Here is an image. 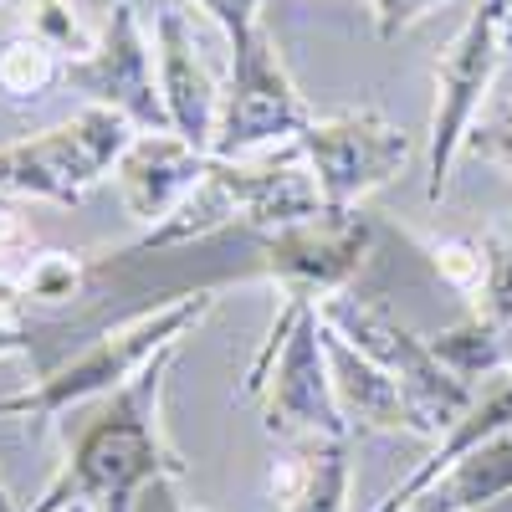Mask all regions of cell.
I'll return each instance as SVG.
<instances>
[{"label": "cell", "mask_w": 512, "mask_h": 512, "mask_svg": "<svg viewBox=\"0 0 512 512\" xmlns=\"http://www.w3.org/2000/svg\"><path fill=\"white\" fill-rule=\"evenodd\" d=\"M139 128L113 108L88 103L82 113L41 128V134L0 144V195L6 200H52L77 205L93 185L113 175Z\"/></svg>", "instance_id": "cell-6"}, {"label": "cell", "mask_w": 512, "mask_h": 512, "mask_svg": "<svg viewBox=\"0 0 512 512\" xmlns=\"http://www.w3.org/2000/svg\"><path fill=\"white\" fill-rule=\"evenodd\" d=\"M512 497V431L466 451L400 512H487Z\"/></svg>", "instance_id": "cell-16"}, {"label": "cell", "mask_w": 512, "mask_h": 512, "mask_svg": "<svg viewBox=\"0 0 512 512\" xmlns=\"http://www.w3.org/2000/svg\"><path fill=\"white\" fill-rule=\"evenodd\" d=\"M180 349H164L149 369L98 400L93 420L82 425L67 446L62 472L47 482L26 512H67V507H88V512H134V497L144 487H164L185 477L180 451L164 436V379Z\"/></svg>", "instance_id": "cell-1"}, {"label": "cell", "mask_w": 512, "mask_h": 512, "mask_svg": "<svg viewBox=\"0 0 512 512\" xmlns=\"http://www.w3.org/2000/svg\"><path fill=\"white\" fill-rule=\"evenodd\" d=\"M210 308H216V292L200 287V292L169 297V303H154L149 313L128 318V323H108L82 354L52 364L47 374H36L26 390H16V395H0V420L47 425V420H57L72 405L108 400L139 369H149L164 349H180L185 333H195Z\"/></svg>", "instance_id": "cell-3"}, {"label": "cell", "mask_w": 512, "mask_h": 512, "mask_svg": "<svg viewBox=\"0 0 512 512\" xmlns=\"http://www.w3.org/2000/svg\"><path fill=\"white\" fill-rule=\"evenodd\" d=\"M16 6H21V11H16V16H21V31H31L36 41H47L52 52H67V62H77V57L93 52L98 36L82 31L72 0H16Z\"/></svg>", "instance_id": "cell-20"}, {"label": "cell", "mask_w": 512, "mask_h": 512, "mask_svg": "<svg viewBox=\"0 0 512 512\" xmlns=\"http://www.w3.org/2000/svg\"><path fill=\"white\" fill-rule=\"evenodd\" d=\"M431 267L441 272L446 287H456L461 297H477L482 292V277H487V231L482 236H431L420 241Z\"/></svg>", "instance_id": "cell-21"}, {"label": "cell", "mask_w": 512, "mask_h": 512, "mask_svg": "<svg viewBox=\"0 0 512 512\" xmlns=\"http://www.w3.org/2000/svg\"><path fill=\"white\" fill-rule=\"evenodd\" d=\"M11 354H36V328L0 308V359H11Z\"/></svg>", "instance_id": "cell-26"}, {"label": "cell", "mask_w": 512, "mask_h": 512, "mask_svg": "<svg viewBox=\"0 0 512 512\" xmlns=\"http://www.w3.org/2000/svg\"><path fill=\"white\" fill-rule=\"evenodd\" d=\"M154 62H159V93H164V113H169V134H180L210 154L216 118H221V82L210 77V67L195 47V31L180 11H164L154 21Z\"/></svg>", "instance_id": "cell-12"}, {"label": "cell", "mask_w": 512, "mask_h": 512, "mask_svg": "<svg viewBox=\"0 0 512 512\" xmlns=\"http://www.w3.org/2000/svg\"><path fill=\"white\" fill-rule=\"evenodd\" d=\"M318 318L328 333H338L344 344H354L359 354H369L384 374L395 379V390L405 395V410H410V436L420 441H441L451 425L466 415L472 405V384L461 374H451L431 338L410 333L379 297H359V292H333L318 303Z\"/></svg>", "instance_id": "cell-5"}, {"label": "cell", "mask_w": 512, "mask_h": 512, "mask_svg": "<svg viewBox=\"0 0 512 512\" xmlns=\"http://www.w3.org/2000/svg\"><path fill=\"white\" fill-rule=\"evenodd\" d=\"M482 6H487L492 16H502V21L512 26V0H482Z\"/></svg>", "instance_id": "cell-27"}, {"label": "cell", "mask_w": 512, "mask_h": 512, "mask_svg": "<svg viewBox=\"0 0 512 512\" xmlns=\"http://www.w3.org/2000/svg\"><path fill=\"white\" fill-rule=\"evenodd\" d=\"M246 395H262V431L282 446L308 441H349V420L338 410L328 349H323V318L308 297H282L277 323L267 333L262 354L251 359L241 384Z\"/></svg>", "instance_id": "cell-4"}, {"label": "cell", "mask_w": 512, "mask_h": 512, "mask_svg": "<svg viewBox=\"0 0 512 512\" xmlns=\"http://www.w3.org/2000/svg\"><path fill=\"white\" fill-rule=\"evenodd\" d=\"M436 359L461 374L466 384L472 379H492L502 369H512V323H497V318H482V313H466L456 328L436 333L431 338Z\"/></svg>", "instance_id": "cell-18"}, {"label": "cell", "mask_w": 512, "mask_h": 512, "mask_svg": "<svg viewBox=\"0 0 512 512\" xmlns=\"http://www.w3.org/2000/svg\"><path fill=\"white\" fill-rule=\"evenodd\" d=\"M374 6V26H379V36L384 41H395V36H405L420 16H431L436 6H446V0H369Z\"/></svg>", "instance_id": "cell-25"}, {"label": "cell", "mask_w": 512, "mask_h": 512, "mask_svg": "<svg viewBox=\"0 0 512 512\" xmlns=\"http://www.w3.org/2000/svg\"><path fill=\"white\" fill-rule=\"evenodd\" d=\"M154 52L139 11L118 0V6L103 16V31L93 41L88 57H77L62 67V82L77 88L88 103L123 113L139 134H164L169 113H164V93H159V72H154Z\"/></svg>", "instance_id": "cell-11"}, {"label": "cell", "mask_w": 512, "mask_h": 512, "mask_svg": "<svg viewBox=\"0 0 512 512\" xmlns=\"http://www.w3.org/2000/svg\"><path fill=\"white\" fill-rule=\"evenodd\" d=\"M507 431H512V369H502V374L482 379V390L472 395L466 415H461V420L451 425V431L436 441V451L425 456L405 482H395L390 492H384V502H379L374 512H400V507H410V502H415V492L431 487L451 461H461L466 451H477V446H487V441H497V436H507Z\"/></svg>", "instance_id": "cell-14"}, {"label": "cell", "mask_w": 512, "mask_h": 512, "mask_svg": "<svg viewBox=\"0 0 512 512\" xmlns=\"http://www.w3.org/2000/svg\"><path fill=\"white\" fill-rule=\"evenodd\" d=\"M323 210L318 180L308 175L297 144L282 154H251V159H216L200 175V185L169 210L159 226H149L123 256H149V251H175L190 241H210L221 231H282L292 221H308Z\"/></svg>", "instance_id": "cell-2"}, {"label": "cell", "mask_w": 512, "mask_h": 512, "mask_svg": "<svg viewBox=\"0 0 512 512\" xmlns=\"http://www.w3.org/2000/svg\"><path fill=\"white\" fill-rule=\"evenodd\" d=\"M308 175L318 180L323 205L359 210L364 195L384 190L415 154V139L379 108H349L333 118H313L297 139Z\"/></svg>", "instance_id": "cell-8"}, {"label": "cell", "mask_w": 512, "mask_h": 512, "mask_svg": "<svg viewBox=\"0 0 512 512\" xmlns=\"http://www.w3.org/2000/svg\"><path fill=\"white\" fill-rule=\"evenodd\" d=\"M323 349H328L333 395H338V410H344L349 431L359 425V431H405L410 436V410H405V395L395 390V379L328 328H323Z\"/></svg>", "instance_id": "cell-15"}, {"label": "cell", "mask_w": 512, "mask_h": 512, "mask_svg": "<svg viewBox=\"0 0 512 512\" xmlns=\"http://www.w3.org/2000/svg\"><path fill=\"white\" fill-rule=\"evenodd\" d=\"M185 512H210V507H185Z\"/></svg>", "instance_id": "cell-29"}, {"label": "cell", "mask_w": 512, "mask_h": 512, "mask_svg": "<svg viewBox=\"0 0 512 512\" xmlns=\"http://www.w3.org/2000/svg\"><path fill=\"white\" fill-rule=\"evenodd\" d=\"M507 21L492 16L482 0L472 6L466 26L451 36V47L436 62V113H431V144H425V159H431V175H425V195L441 200L446 180H451V164L466 144V134L477 128L482 98L497 77L502 62V41H507Z\"/></svg>", "instance_id": "cell-10"}, {"label": "cell", "mask_w": 512, "mask_h": 512, "mask_svg": "<svg viewBox=\"0 0 512 512\" xmlns=\"http://www.w3.org/2000/svg\"><path fill=\"white\" fill-rule=\"evenodd\" d=\"M195 6L216 21L226 31V41H241L251 26H262V11H267V0H195Z\"/></svg>", "instance_id": "cell-24"}, {"label": "cell", "mask_w": 512, "mask_h": 512, "mask_svg": "<svg viewBox=\"0 0 512 512\" xmlns=\"http://www.w3.org/2000/svg\"><path fill=\"white\" fill-rule=\"evenodd\" d=\"M62 52H52L47 41H36L31 31H16L6 47H0V93L11 98H41L52 88V82H62Z\"/></svg>", "instance_id": "cell-19"}, {"label": "cell", "mask_w": 512, "mask_h": 512, "mask_svg": "<svg viewBox=\"0 0 512 512\" xmlns=\"http://www.w3.org/2000/svg\"><path fill=\"white\" fill-rule=\"evenodd\" d=\"M308 123H313V108L297 93L272 31L251 26L241 41H231V72L221 88V118H216L210 154L216 159L267 154L277 144H297Z\"/></svg>", "instance_id": "cell-7"}, {"label": "cell", "mask_w": 512, "mask_h": 512, "mask_svg": "<svg viewBox=\"0 0 512 512\" xmlns=\"http://www.w3.org/2000/svg\"><path fill=\"white\" fill-rule=\"evenodd\" d=\"M292 456L272 477L282 512H349V441L287 446Z\"/></svg>", "instance_id": "cell-17"}, {"label": "cell", "mask_w": 512, "mask_h": 512, "mask_svg": "<svg viewBox=\"0 0 512 512\" xmlns=\"http://www.w3.org/2000/svg\"><path fill=\"white\" fill-rule=\"evenodd\" d=\"M369 251H374V226L364 210L323 205L308 221L256 236V272L272 277L282 297L323 303L333 292H349V282L369 267Z\"/></svg>", "instance_id": "cell-9"}, {"label": "cell", "mask_w": 512, "mask_h": 512, "mask_svg": "<svg viewBox=\"0 0 512 512\" xmlns=\"http://www.w3.org/2000/svg\"><path fill=\"white\" fill-rule=\"evenodd\" d=\"M67 512H88V507H67Z\"/></svg>", "instance_id": "cell-30"}, {"label": "cell", "mask_w": 512, "mask_h": 512, "mask_svg": "<svg viewBox=\"0 0 512 512\" xmlns=\"http://www.w3.org/2000/svg\"><path fill=\"white\" fill-rule=\"evenodd\" d=\"M461 154L487 159V164H497V169H507V175H512V103H507V108H497L487 123H477L472 134H466Z\"/></svg>", "instance_id": "cell-23"}, {"label": "cell", "mask_w": 512, "mask_h": 512, "mask_svg": "<svg viewBox=\"0 0 512 512\" xmlns=\"http://www.w3.org/2000/svg\"><path fill=\"white\" fill-rule=\"evenodd\" d=\"M472 313L512 323V241L502 231H487V277L482 292L472 297Z\"/></svg>", "instance_id": "cell-22"}, {"label": "cell", "mask_w": 512, "mask_h": 512, "mask_svg": "<svg viewBox=\"0 0 512 512\" xmlns=\"http://www.w3.org/2000/svg\"><path fill=\"white\" fill-rule=\"evenodd\" d=\"M205 169H210V154L164 128V134H134V144L113 164V180H118L128 216L144 226H159L200 185Z\"/></svg>", "instance_id": "cell-13"}, {"label": "cell", "mask_w": 512, "mask_h": 512, "mask_svg": "<svg viewBox=\"0 0 512 512\" xmlns=\"http://www.w3.org/2000/svg\"><path fill=\"white\" fill-rule=\"evenodd\" d=\"M0 512H21V507H16V497H11V487H6V482H0Z\"/></svg>", "instance_id": "cell-28"}]
</instances>
